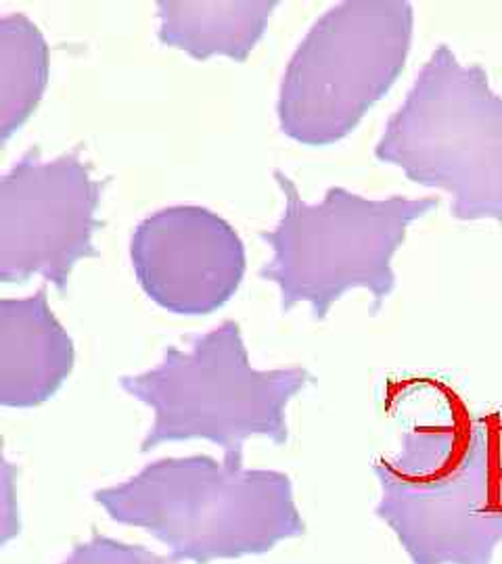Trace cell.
<instances>
[{"label": "cell", "instance_id": "cell-1", "mask_svg": "<svg viewBox=\"0 0 502 564\" xmlns=\"http://www.w3.org/2000/svg\"><path fill=\"white\" fill-rule=\"evenodd\" d=\"M111 521L168 545L174 564L266 554L306 533L289 475L228 466L212 456L161 458L95 491Z\"/></svg>", "mask_w": 502, "mask_h": 564}, {"label": "cell", "instance_id": "cell-2", "mask_svg": "<svg viewBox=\"0 0 502 564\" xmlns=\"http://www.w3.org/2000/svg\"><path fill=\"white\" fill-rule=\"evenodd\" d=\"M310 383L312 375L300 366L256 370L235 321L191 337L189 349L168 345L156 368L120 381L128 395L156 414L142 454L163 444L207 440L221 445L228 466H243V447L252 437L287 444L285 410Z\"/></svg>", "mask_w": 502, "mask_h": 564}, {"label": "cell", "instance_id": "cell-3", "mask_svg": "<svg viewBox=\"0 0 502 564\" xmlns=\"http://www.w3.org/2000/svg\"><path fill=\"white\" fill-rule=\"evenodd\" d=\"M275 181L285 197L281 220L260 239L273 249L260 268L261 281L281 291V310L310 303L312 318L324 321L331 305L350 289H369L371 314L396 289L392 260L408 226L440 207L438 197L366 199L343 186H331L321 203L303 202L298 184L282 170Z\"/></svg>", "mask_w": 502, "mask_h": 564}, {"label": "cell", "instance_id": "cell-4", "mask_svg": "<svg viewBox=\"0 0 502 564\" xmlns=\"http://www.w3.org/2000/svg\"><path fill=\"white\" fill-rule=\"evenodd\" d=\"M375 158L450 193L455 220L502 224V97L480 63L464 65L448 44L423 65Z\"/></svg>", "mask_w": 502, "mask_h": 564}, {"label": "cell", "instance_id": "cell-5", "mask_svg": "<svg viewBox=\"0 0 502 564\" xmlns=\"http://www.w3.org/2000/svg\"><path fill=\"white\" fill-rule=\"evenodd\" d=\"M415 13L406 0H343L324 11L282 74V134L329 147L356 130L406 65Z\"/></svg>", "mask_w": 502, "mask_h": 564}, {"label": "cell", "instance_id": "cell-6", "mask_svg": "<svg viewBox=\"0 0 502 564\" xmlns=\"http://www.w3.org/2000/svg\"><path fill=\"white\" fill-rule=\"evenodd\" d=\"M105 184L82 160V147L51 162H42L36 144L28 149L0 181V281L41 274L65 295L76 263L99 258Z\"/></svg>", "mask_w": 502, "mask_h": 564}, {"label": "cell", "instance_id": "cell-7", "mask_svg": "<svg viewBox=\"0 0 502 564\" xmlns=\"http://www.w3.org/2000/svg\"><path fill=\"white\" fill-rule=\"evenodd\" d=\"M377 479L375 512L413 564H492L502 544V477L485 419L478 421L469 458L455 470L419 485Z\"/></svg>", "mask_w": 502, "mask_h": 564}, {"label": "cell", "instance_id": "cell-8", "mask_svg": "<svg viewBox=\"0 0 502 564\" xmlns=\"http://www.w3.org/2000/svg\"><path fill=\"white\" fill-rule=\"evenodd\" d=\"M130 262L145 295L179 316H207L231 302L245 276V245L222 216L172 205L132 232Z\"/></svg>", "mask_w": 502, "mask_h": 564}, {"label": "cell", "instance_id": "cell-9", "mask_svg": "<svg viewBox=\"0 0 502 564\" xmlns=\"http://www.w3.org/2000/svg\"><path fill=\"white\" fill-rule=\"evenodd\" d=\"M74 341L49 305V289L0 302V403L36 408L49 402L74 368Z\"/></svg>", "mask_w": 502, "mask_h": 564}, {"label": "cell", "instance_id": "cell-10", "mask_svg": "<svg viewBox=\"0 0 502 564\" xmlns=\"http://www.w3.org/2000/svg\"><path fill=\"white\" fill-rule=\"evenodd\" d=\"M279 0H158V39L193 59L247 61Z\"/></svg>", "mask_w": 502, "mask_h": 564}, {"label": "cell", "instance_id": "cell-11", "mask_svg": "<svg viewBox=\"0 0 502 564\" xmlns=\"http://www.w3.org/2000/svg\"><path fill=\"white\" fill-rule=\"evenodd\" d=\"M51 55L39 25L23 13L0 18V142L36 111L49 86Z\"/></svg>", "mask_w": 502, "mask_h": 564}, {"label": "cell", "instance_id": "cell-12", "mask_svg": "<svg viewBox=\"0 0 502 564\" xmlns=\"http://www.w3.org/2000/svg\"><path fill=\"white\" fill-rule=\"evenodd\" d=\"M61 564H174L170 558L120 540L93 533L90 540L74 545L72 554Z\"/></svg>", "mask_w": 502, "mask_h": 564}, {"label": "cell", "instance_id": "cell-13", "mask_svg": "<svg viewBox=\"0 0 502 564\" xmlns=\"http://www.w3.org/2000/svg\"><path fill=\"white\" fill-rule=\"evenodd\" d=\"M18 475L15 466L11 463H7V458H2V473H0V479H2V489H0V496H2V505H0V544H9V540H13L15 535H20V508H18V498H15V484H13V477Z\"/></svg>", "mask_w": 502, "mask_h": 564}, {"label": "cell", "instance_id": "cell-14", "mask_svg": "<svg viewBox=\"0 0 502 564\" xmlns=\"http://www.w3.org/2000/svg\"><path fill=\"white\" fill-rule=\"evenodd\" d=\"M485 426H488L490 452H492V458H494V464L502 477V414L485 416Z\"/></svg>", "mask_w": 502, "mask_h": 564}]
</instances>
